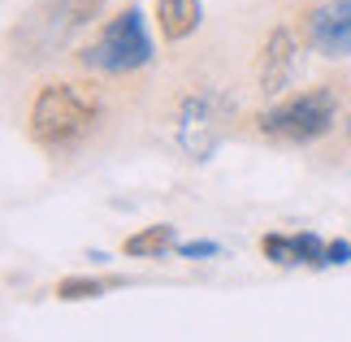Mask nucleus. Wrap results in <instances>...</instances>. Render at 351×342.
Segmentation results:
<instances>
[{"label":"nucleus","mask_w":351,"mask_h":342,"mask_svg":"<svg viewBox=\"0 0 351 342\" xmlns=\"http://www.w3.org/2000/svg\"><path fill=\"white\" fill-rule=\"evenodd\" d=\"M261 256H265V260H274V265H282V269L304 265L300 234H265V239H261Z\"/></svg>","instance_id":"9"},{"label":"nucleus","mask_w":351,"mask_h":342,"mask_svg":"<svg viewBox=\"0 0 351 342\" xmlns=\"http://www.w3.org/2000/svg\"><path fill=\"white\" fill-rule=\"evenodd\" d=\"M100 121V95L78 87V83H44L31 100V113H26V134H31L35 147L61 156L74 152L91 139Z\"/></svg>","instance_id":"1"},{"label":"nucleus","mask_w":351,"mask_h":342,"mask_svg":"<svg viewBox=\"0 0 351 342\" xmlns=\"http://www.w3.org/2000/svg\"><path fill=\"white\" fill-rule=\"evenodd\" d=\"M351 260V243H326V265H347Z\"/></svg>","instance_id":"13"},{"label":"nucleus","mask_w":351,"mask_h":342,"mask_svg":"<svg viewBox=\"0 0 351 342\" xmlns=\"http://www.w3.org/2000/svg\"><path fill=\"white\" fill-rule=\"evenodd\" d=\"M204 22V9L199 0H156V26H160V39L165 44H182L191 39Z\"/></svg>","instance_id":"7"},{"label":"nucleus","mask_w":351,"mask_h":342,"mask_svg":"<svg viewBox=\"0 0 351 342\" xmlns=\"http://www.w3.org/2000/svg\"><path fill=\"white\" fill-rule=\"evenodd\" d=\"M61 5V18L70 31H78V26H91V22H100V13L109 0H57Z\"/></svg>","instance_id":"10"},{"label":"nucleus","mask_w":351,"mask_h":342,"mask_svg":"<svg viewBox=\"0 0 351 342\" xmlns=\"http://www.w3.org/2000/svg\"><path fill=\"white\" fill-rule=\"evenodd\" d=\"M178 256H186V260H208V256H221V243H182Z\"/></svg>","instance_id":"12"},{"label":"nucleus","mask_w":351,"mask_h":342,"mask_svg":"<svg viewBox=\"0 0 351 342\" xmlns=\"http://www.w3.org/2000/svg\"><path fill=\"white\" fill-rule=\"evenodd\" d=\"M304 39L317 57H351V0H326L304 18Z\"/></svg>","instance_id":"6"},{"label":"nucleus","mask_w":351,"mask_h":342,"mask_svg":"<svg viewBox=\"0 0 351 342\" xmlns=\"http://www.w3.org/2000/svg\"><path fill=\"white\" fill-rule=\"evenodd\" d=\"M117 282H96V278H65L57 282V299L65 304H78V299H100L104 291H113Z\"/></svg>","instance_id":"11"},{"label":"nucleus","mask_w":351,"mask_h":342,"mask_svg":"<svg viewBox=\"0 0 351 342\" xmlns=\"http://www.w3.org/2000/svg\"><path fill=\"white\" fill-rule=\"evenodd\" d=\"M334 113H339V87L321 83L261 113V134L278 143H317L321 134H330Z\"/></svg>","instance_id":"3"},{"label":"nucleus","mask_w":351,"mask_h":342,"mask_svg":"<svg viewBox=\"0 0 351 342\" xmlns=\"http://www.w3.org/2000/svg\"><path fill=\"white\" fill-rule=\"evenodd\" d=\"M152 57H156V48H152V35H147L143 9L130 5V9H121L100 22L96 39L78 52V65L91 74H134Z\"/></svg>","instance_id":"2"},{"label":"nucleus","mask_w":351,"mask_h":342,"mask_svg":"<svg viewBox=\"0 0 351 342\" xmlns=\"http://www.w3.org/2000/svg\"><path fill=\"white\" fill-rule=\"evenodd\" d=\"M347 139H351V113H347Z\"/></svg>","instance_id":"14"},{"label":"nucleus","mask_w":351,"mask_h":342,"mask_svg":"<svg viewBox=\"0 0 351 342\" xmlns=\"http://www.w3.org/2000/svg\"><path fill=\"white\" fill-rule=\"evenodd\" d=\"M295 65H300V39H295L291 26H274L265 35L261 52H256V91L265 100L282 95L295 78Z\"/></svg>","instance_id":"5"},{"label":"nucleus","mask_w":351,"mask_h":342,"mask_svg":"<svg viewBox=\"0 0 351 342\" xmlns=\"http://www.w3.org/2000/svg\"><path fill=\"white\" fill-rule=\"evenodd\" d=\"M226 117H230V104L221 100L217 91H195L186 95L178 108V143L191 160H208L217 152L221 134H226Z\"/></svg>","instance_id":"4"},{"label":"nucleus","mask_w":351,"mask_h":342,"mask_svg":"<svg viewBox=\"0 0 351 342\" xmlns=\"http://www.w3.org/2000/svg\"><path fill=\"white\" fill-rule=\"evenodd\" d=\"M173 239H178V230L173 225H147L139 230V234H130L126 243H121V256H134V260H147V256H165L173 247Z\"/></svg>","instance_id":"8"}]
</instances>
